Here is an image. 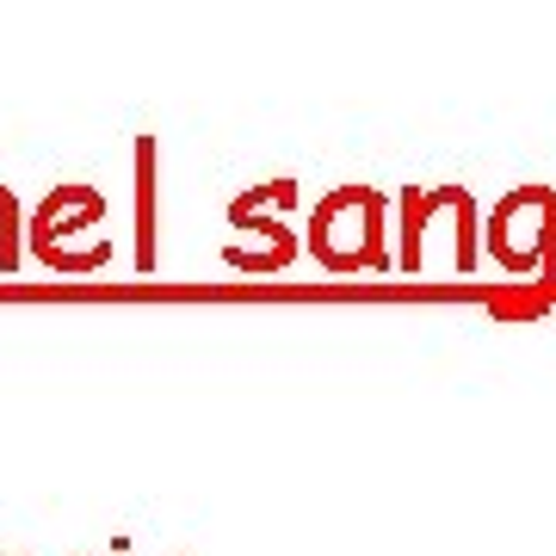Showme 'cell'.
<instances>
[{
    "instance_id": "8992f818",
    "label": "cell",
    "mask_w": 556,
    "mask_h": 556,
    "mask_svg": "<svg viewBox=\"0 0 556 556\" xmlns=\"http://www.w3.org/2000/svg\"><path fill=\"white\" fill-rule=\"evenodd\" d=\"M161 266V142L137 137V273Z\"/></svg>"
},
{
    "instance_id": "277c9868",
    "label": "cell",
    "mask_w": 556,
    "mask_h": 556,
    "mask_svg": "<svg viewBox=\"0 0 556 556\" xmlns=\"http://www.w3.org/2000/svg\"><path fill=\"white\" fill-rule=\"evenodd\" d=\"M439 223H452L457 241V273H477L482 260V211L470 186H402L396 192V266L420 273L427 266V236Z\"/></svg>"
},
{
    "instance_id": "52a82bcc",
    "label": "cell",
    "mask_w": 556,
    "mask_h": 556,
    "mask_svg": "<svg viewBox=\"0 0 556 556\" xmlns=\"http://www.w3.org/2000/svg\"><path fill=\"white\" fill-rule=\"evenodd\" d=\"M25 266V211L13 199V186H0V273Z\"/></svg>"
},
{
    "instance_id": "5b68a950",
    "label": "cell",
    "mask_w": 556,
    "mask_h": 556,
    "mask_svg": "<svg viewBox=\"0 0 556 556\" xmlns=\"http://www.w3.org/2000/svg\"><path fill=\"white\" fill-rule=\"evenodd\" d=\"M298 204V179H266V186H248L236 204H229V229H241V236H260V248H223V266L229 273H248V278H273L285 273L291 260L303 254L298 229L285 223V211Z\"/></svg>"
},
{
    "instance_id": "3957f363",
    "label": "cell",
    "mask_w": 556,
    "mask_h": 556,
    "mask_svg": "<svg viewBox=\"0 0 556 556\" xmlns=\"http://www.w3.org/2000/svg\"><path fill=\"white\" fill-rule=\"evenodd\" d=\"M105 211L112 204H105L100 186H80V179L50 186V199L25 217V248H31V260H43L50 273H68V278H87V273H100V266H112V241L75 248V236L100 229Z\"/></svg>"
},
{
    "instance_id": "6da1fadb",
    "label": "cell",
    "mask_w": 556,
    "mask_h": 556,
    "mask_svg": "<svg viewBox=\"0 0 556 556\" xmlns=\"http://www.w3.org/2000/svg\"><path fill=\"white\" fill-rule=\"evenodd\" d=\"M309 260L328 273H390V199L378 186H334L309 211Z\"/></svg>"
},
{
    "instance_id": "ba28073f",
    "label": "cell",
    "mask_w": 556,
    "mask_h": 556,
    "mask_svg": "<svg viewBox=\"0 0 556 556\" xmlns=\"http://www.w3.org/2000/svg\"><path fill=\"white\" fill-rule=\"evenodd\" d=\"M551 303H556V291L526 285V291H495V298H489V309H495V316H544Z\"/></svg>"
},
{
    "instance_id": "7a4b0ae2",
    "label": "cell",
    "mask_w": 556,
    "mask_h": 556,
    "mask_svg": "<svg viewBox=\"0 0 556 556\" xmlns=\"http://www.w3.org/2000/svg\"><path fill=\"white\" fill-rule=\"evenodd\" d=\"M482 254L507 278L556 291V186H507L482 217Z\"/></svg>"
}]
</instances>
